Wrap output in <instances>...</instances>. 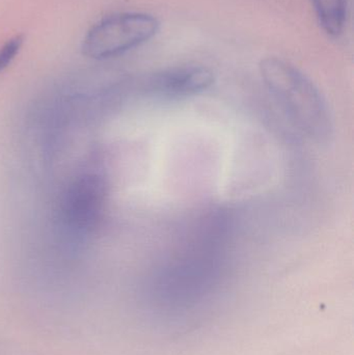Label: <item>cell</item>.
<instances>
[{
    "label": "cell",
    "instance_id": "obj_1",
    "mask_svg": "<svg viewBox=\"0 0 354 355\" xmlns=\"http://www.w3.org/2000/svg\"><path fill=\"white\" fill-rule=\"evenodd\" d=\"M260 73L272 99L299 130L319 143L330 139V108L319 89L303 72L285 60L268 58L260 64Z\"/></svg>",
    "mask_w": 354,
    "mask_h": 355
},
{
    "label": "cell",
    "instance_id": "obj_2",
    "mask_svg": "<svg viewBox=\"0 0 354 355\" xmlns=\"http://www.w3.org/2000/svg\"><path fill=\"white\" fill-rule=\"evenodd\" d=\"M159 29L155 17L125 12L104 19L85 35L83 53L95 60L120 55L149 41Z\"/></svg>",
    "mask_w": 354,
    "mask_h": 355
},
{
    "label": "cell",
    "instance_id": "obj_3",
    "mask_svg": "<svg viewBox=\"0 0 354 355\" xmlns=\"http://www.w3.org/2000/svg\"><path fill=\"white\" fill-rule=\"evenodd\" d=\"M214 83L210 69L197 64L174 67L154 73L145 81V91L160 98H183L199 95Z\"/></svg>",
    "mask_w": 354,
    "mask_h": 355
},
{
    "label": "cell",
    "instance_id": "obj_4",
    "mask_svg": "<svg viewBox=\"0 0 354 355\" xmlns=\"http://www.w3.org/2000/svg\"><path fill=\"white\" fill-rule=\"evenodd\" d=\"M100 183L93 181V179L83 180L78 185H75V189L69 196L68 206L70 207L67 212L71 215V219L78 225L91 223L96 212L99 209L101 202L102 190Z\"/></svg>",
    "mask_w": 354,
    "mask_h": 355
},
{
    "label": "cell",
    "instance_id": "obj_5",
    "mask_svg": "<svg viewBox=\"0 0 354 355\" xmlns=\"http://www.w3.org/2000/svg\"><path fill=\"white\" fill-rule=\"evenodd\" d=\"M324 31L333 37L343 33L347 21L346 0H311Z\"/></svg>",
    "mask_w": 354,
    "mask_h": 355
},
{
    "label": "cell",
    "instance_id": "obj_6",
    "mask_svg": "<svg viewBox=\"0 0 354 355\" xmlns=\"http://www.w3.org/2000/svg\"><path fill=\"white\" fill-rule=\"evenodd\" d=\"M23 37L21 35L12 37L10 41L4 44L3 47L0 49V72L8 68V64L12 62L15 56L20 50L22 45Z\"/></svg>",
    "mask_w": 354,
    "mask_h": 355
}]
</instances>
